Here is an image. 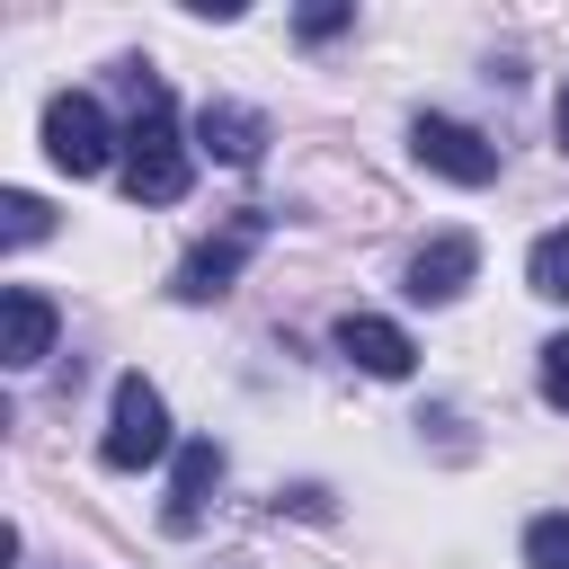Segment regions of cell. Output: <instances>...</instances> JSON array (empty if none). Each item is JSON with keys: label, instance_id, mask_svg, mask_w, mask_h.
I'll use <instances>...</instances> for the list:
<instances>
[{"label": "cell", "instance_id": "6da1fadb", "mask_svg": "<svg viewBox=\"0 0 569 569\" xmlns=\"http://www.w3.org/2000/svg\"><path fill=\"white\" fill-rule=\"evenodd\" d=\"M124 98H133V124H124V196L133 204H178L196 160L178 142V107H169V80L124 62Z\"/></svg>", "mask_w": 569, "mask_h": 569}, {"label": "cell", "instance_id": "7a4b0ae2", "mask_svg": "<svg viewBox=\"0 0 569 569\" xmlns=\"http://www.w3.org/2000/svg\"><path fill=\"white\" fill-rule=\"evenodd\" d=\"M116 124H107V107L89 98V89H62V98H44V160L53 169H71V178H98L107 160H116Z\"/></svg>", "mask_w": 569, "mask_h": 569}, {"label": "cell", "instance_id": "3957f363", "mask_svg": "<svg viewBox=\"0 0 569 569\" xmlns=\"http://www.w3.org/2000/svg\"><path fill=\"white\" fill-rule=\"evenodd\" d=\"M169 453V400L142 382V373H124L116 382V409H107V436H98V462L107 471H142V462H160Z\"/></svg>", "mask_w": 569, "mask_h": 569}, {"label": "cell", "instance_id": "277c9868", "mask_svg": "<svg viewBox=\"0 0 569 569\" xmlns=\"http://www.w3.org/2000/svg\"><path fill=\"white\" fill-rule=\"evenodd\" d=\"M409 151H418V169H436L453 187H489L498 178V142L471 133V124H453V116H418L409 124Z\"/></svg>", "mask_w": 569, "mask_h": 569}, {"label": "cell", "instance_id": "5b68a950", "mask_svg": "<svg viewBox=\"0 0 569 569\" xmlns=\"http://www.w3.org/2000/svg\"><path fill=\"white\" fill-rule=\"evenodd\" d=\"M258 240H267V213H231L213 240H196L187 267H178V302H222L231 276H240V258H249Z\"/></svg>", "mask_w": 569, "mask_h": 569}, {"label": "cell", "instance_id": "8992f818", "mask_svg": "<svg viewBox=\"0 0 569 569\" xmlns=\"http://www.w3.org/2000/svg\"><path fill=\"white\" fill-rule=\"evenodd\" d=\"M53 329H62V320H53V302H44L36 284H9V293H0V365H9V373H36V365L53 356Z\"/></svg>", "mask_w": 569, "mask_h": 569}, {"label": "cell", "instance_id": "52a82bcc", "mask_svg": "<svg viewBox=\"0 0 569 569\" xmlns=\"http://www.w3.org/2000/svg\"><path fill=\"white\" fill-rule=\"evenodd\" d=\"M196 151L222 160V169H249V160L267 151V116H258V107H231V98H204V107H196Z\"/></svg>", "mask_w": 569, "mask_h": 569}, {"label": "cell", "instance_id": "ba28073f", "mask_svg": "<svg viewBox=\"0 0 569 569\" xmlns=\"http://www.w3.org/2000/svg\"><path fill=\"white\" fill-rule=\"evenodd\" d=\"M471 276H480V240H471V231H436V240L409 258V302H453Z\"/></svg>", "mask_w": 569, "mask_h": 569}, {"label": "cell", "instance_id": "9c48e42d", "mask_svg": "<svg viewBox=\"0 0 569 569\" xmlns=\"http://www.w3.org/2000/svg\"><path fill=\"white\" fill-rule=\"evenodd\" d=\"M338 356H347V365H365V373H382V382H400V373L418 365L409 329H400V320H382V311H347V320H338Z\"/></svg>", "mask_w": 569, "mask_h": 569}, {"label": "cell", "instance_id": "30bf717a", "mask_svg": "<svg viewBox=\"0 0 569 569\" xmlns=\"http://www.w3.org/2000/svg\"><path fill=\"white\" fill-rule=\"evenodd\" d=\"M213 480H222V445H213V436H196V445H178V480H169V507H160V525H169V533H187V525L204 516V498H213Z\"/></svg>", "mask_w": 569, "mask_h": 569}, {"label": "cell", "instance_id": "8fae6325", "mask_svg": "<svg viewBox=\"0 0 569 569\" xmlns=\"http://www.w3.org/2000/svg\"><path fill=\"white\" fill-rule=\"evenodd\" d=\"M525 284H533L542 302H569V222H560V231H542V240L525 249Z\"/></svg>", "mask_w": 569, "mask_h": 569}, {"label": "cell", "instance_id": "7c38bea8", "mask_svg": "<svg viewBox=\"0 0 569 569\" xmlns=\"http://www.w3.org/2000/svg\"><path fill=\"white\" fill-rule=\"evenodd\" d=\"M44 231H53V213H44V196H27V187H9V196H0V240H9V249H36Z\"/></svg>", "mask_w": 569, "mask_h": 569}, {"label": "cell", "instance_id": "4fadbf2b", "mask_svg": "<svg viewBox=\"0 0 569 569\" xmlns=\"http://www.w3.org/2000/svg\"><path fill=\"white\" fill-rule=\"evenodd\" d=\"M525 569H569V507L525 525Z\"/></svg>", "mask_w": 569, "mask_h": 569}, {"label": "cell", "instance_id": "5bb4252c", "mask_svg": "<svg viewBox=\"0 0 569 569\" xmlns=\"http://www.w3.org/2000/svg\"><path fill=\"white\" fill-rule=\"evenodd\" d=\"M542 400L569 409V338H542Z\"/></svg>", "mask_w": 569, "mask_h": 569}, {"label": "cell", "instance_id": "9a60e30c", "mask_svg": "<svg viewBox=\"0 0 569 569\" xmlns=\"http://www.w3.org/2000/svg\"><path fill=\"white\" fill-rule=\"evenodd\" d=\"M293 27H302V36L320 44V36H338V27H356V9H347V0H311V9L293 18Z\"/></svg>", "mask_w": 569, "mask_h": 569}, {"label": "cell", "instance_id": "2e32d148", "mask_svg": "<svg viewBox=\"0 0 569 569\" xmlns=\"http://www.w3.org/2000/svg\"><path fill=\"white\" fill-rule=\"evenodd\" d=\"M560 151H569V89H560Z\"/></svg>", "mask_w": 569, "mask_h": 569}]
</instances>
